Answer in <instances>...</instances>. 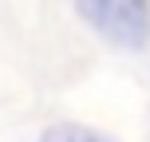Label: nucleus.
Instances as JSON below:
<instances>
[{
	"mask_svg": "<svg viewBox=\"0 0 150 142\" xmlns=\"http://www.w3.org/2000/svg\"><path fill=\"white\" fill-rule=\"evenodd\" d=\"M40 142H115V138L95 130V126H87V122H52L40 134Z\"/></svg>",
	"mask_w": 150,
	"mask_h": 142,
	"instance_id": "obj_2",
	"label": "nucleus"
},
{
	"mask_svg": "<svg viewBox=\"0 0 150 142\" xmlns=\"http://www.w3.org/2000/svg\"><path fill=\"white\" fill-rule=\"evenodd\" d=\"M71 8L119 52H142L150 44V0H71Z\"/></svg>",
	"mask_w": 150,
	"mask_h": 142,
	"instance_id": "obj_1",
	"label": "nucleus"
}]
</instances>
